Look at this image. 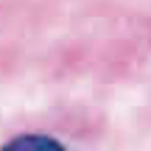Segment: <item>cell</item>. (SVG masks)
Segmentation results:
<instances>
[{
  "label": "cell",
  "mask_w": 151,
  "mask_h": 151,
  "mask_svg": "<svg viewBox=\"0 0 151 151\" xmlns=\"http://www.w3.org/2000/svg\"><path fill=\"white\" fill-rule=\"evenodd\" d=\"M0 151H70L62 140L42 132H28V134H14L11 140H6Z\"/></svg>",
  "instance_id": "6da1fadb"
}]
</instances>
